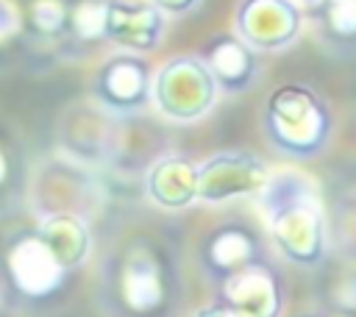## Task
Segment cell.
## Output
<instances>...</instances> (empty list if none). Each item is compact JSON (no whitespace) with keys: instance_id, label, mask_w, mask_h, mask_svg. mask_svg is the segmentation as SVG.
Instances as JSON below:
<instances>
[{"instance_id":"obj_1","label":"cell","mask_w":356,"mask_h":317,"mask_svg":"<svg viewBox=\"0 0 356 317\" xmlns=\"http://www.w3.org/2000/svg\"><path fill=\"white\" fill-rule=\"evenodd\" d=\"M97 303L106 317H172L181 303L172 253L150 234L120 239L100 261Z\"/></svg>"},{"instance_id":"obj_2","label":"cell","mask_w":356,"mask_h":317,"mask_svg":"<svg viewBox=\"0 0 356 317\" xmlns=\"http://www.w3.org/2000/svg\"><path fill=\"white\" fill-rule=\"evenodd\" d=\"M267 236L281 259L314 270L328 256V225L317 184L298 170H278L259 192Z\"/></svg>"},{"instance_id":"obj_3","label":"cell","mask_w":356,"mask_h":317,"mask_svg":"<svg viewBox=\"0 0 356 317\" xmlns=\"http://www.w3.org/2000/svg\"><path fill=\"white\" fill-rule=\"evenodd\" d=\"M261 131L278 156L292 161H314L334 139V111L314 86L289 81L267 95L261 108Z\"/></svg>"},{"instance_id":"obj_4","label":"cell","mask_w":356,"mask_h":317,"mask_svg":"<svg viewBox=\"0 0 356 317\" xmlns=\"http://www.w3.org/2000/svg\"><path fill=\"white\" fill-rule=\"evenodd\" d=\"M220 89L197 53H178L153 72V106L175 125H195L211 114Z\"/></svg>"},{"instance_id":"obj_5","label":"cell","mask_w":356,"mask_h":317,"mask_svg":"<svg viewBox=\"0 0 356 317\" xmlns=\"http://www.w3.org/2000/svg\"><path fill=\"white\" fill-rule=\"evenodd\" d=\"M100 200H103V189H100L97 178L92 175V170L67 156L44 161L39 167V172L33 175L31 206H33L36 217L58 214V211L92 217L97 211Z\"/></svg>"},{"instance_id":"obj_6","label":"cell","mask_w":356,"mask_h":317,"mask_svg":"<svg viewBox=\"0 0 356 317\" xmlns=\"http://www.w3.org/2000/svg\"><path fill=\"white\" fill-rule=\"evenodd\" d=\"M92 103L111 117H142L153 106V67L136 53H111L92 78Z\"/></svg>"},{"instance_id":"obj_7","label":"cell","mask_w":356,"mask_h":317,"mask_svg":"<svg viewBox=\"0 0 356 317\" xmlns=\"http://www.w3.org/2000/svg\"><path fill=\"white\" fill-rule=\"evenodd\" d=\"M303 25V8L295 0H239L231 33L259 56H275L300 39Z\"/></svg>"},{"instance_id":"obj_8","label":"cell","mask_w":356,"mask_h":317,"mask_svg":"<svg viewBox=\"0 0 356 317\" xmlns=\"http://www.w3.org/2000/svg\"><path fill=\"white\" fill-rule=\"evenodd\" d=\"M273 170L250 150H217L197 170V203L222 206L242 197H259Z\"/></svg>"},{"instance_id":"obj_9","label":"cell","mask_w":356,"mask_h":317,"mask_svg":"<svg viewBox=\"0 0 356 317\" xmlns=\"http://www.w3.org/2000/svg\"><path fill=\"white\" fill-rule=\"evenodd\" d=\"M264 259H267V247H264L261 236L248 222H239V220H225V222L214 225L197 247L200 273L214 286H220L231 275H236L245 267L259 264Z\"/></svg>"},{"instance_id":"obj_10","label":"cell","mask_w":356,"mask_h":317,"mask_svg":"<svg viewBox=\"0 0 356 317\" xmlns=\"http://www.w3.org/2000/svg\"><path fill=\"white\" fill-rule=\"evenodd\" d=\"M167 33V17L147 0H103L100 42L120 47L122 53L147 56Z\"/></svg>"},{"instance_id":"obj_11","label":"cell","mask_w":356,"mask_h":317,"mask_svg":"<svg viewBox=\"0 0 356 317\" xmlns=\"http://www.w3.org/2000/svg\"><path fill=\"white\" fill-rule=\"evenodd\" d=\"M239 317H281L286 306V286L278 267L264 259L245 267L217 286V298Z\"/></svg>"},{"instance_id":"obj_12","label":"cell","mask_w":356,"mask_h":317,"mask_svg":"<svg viewBox=\"0 0 356 317\" xmlns=\"http://www.w3.org/2000/svg\"><path fill=\"white\" fill-rule=\"evenodd\" d=\"M6 270L11 284L17 286L19 295L25 298H50L53 292H58L67 281V270L56 261V256L50 253V247L39 239L36 231H25L17 234L8 242L6 250Z\"/></svg>"},{"instance_id":"obj_13","label":"cell","mask_w":356,"mask_h":317,"mask_svg":"<svg viewBox=\"0 0 356 317\" xmlns=\"http://www.w3.org/2000/svg\"><path fill=\"white\" fill-rule=\"evenodd\" d=\"M197 170L189 153L164 150L145 170V195L161 211H184L197 203Z\"/></svg>"},{"instance_id":"obj_14","label":"cell","mask_w":356,"mask_h":317,"mask_svg":"<svg viewBox=\"0 0 356 317\" xmlns=\"http://www.w3.org/2000/svg\"><path fill=\"white\" fill-rule=\"evenodd\" d=\"M197 56L206 64V70L211 72L220 95H228V97L245 95L261 78V58H259V53L250 50L234 33L211 36L197 50Z\"/></svg>"},{"instance_id":"obj_15","label":"cell","mask_w":356,"mask_h":317,"mask_svg":"<svg viewBox=\"0 0 356 317\" xmlns=\"http://www.w3.org/2000/svg\"><path fill=\"white\" fill-rule=\"evenodd\" d=\"M303 19L314 42L334 58L356 56V3L350 0H303Z\"/></svg>"},{"instance_id":"obj_16","label":"cell","mask_w":356,"mask_h":317,"mask_svg":"<svg viewBox=\"0 0 356 317\" xmlns=\"http://www.w3.org/2000/svg\"><path fill=\"white\" fill-rule=\"evenodd\" d=\"M33 231L39 234V239L50 247V253L56 256V261L67 273H75V270H81L86 264V259L92 253V225H89V217L70 214V211L44 214V217H39Z\"/></svg>"},{"instance_id":"obj_17","label":"cell","mask_w":356,"mask_h":317,"mask_svg":"<svg viewBox=\"0 0 356 317\" xmlns=\"http://www.w3.org/2000/svg\"><path fill=\"white\" fill-rule=\"evenodd\" d=\"M67 17H70V0H33L28 6L25 22L39 36L64 42L67 39Z\"/></svg>"},{"instance_id":"obj_18","label":"cell","mask_w":356,"mask_h":317,"mask_svg":"<svg viewBox=\"0 0 356 317\" xmlns=\"http://www.w3.org/2000/svg\"><path fill=\"white\" fill-rule=\"evenodd\" d=\"M25 28V14L14 0H0V44L17 39Z\"/></svg>"},{"instance_id":"obj_19","label":"cell","mask_w":356,"mask_h":317,"mask_svg":"<svg viewBox=\"0 0 356 317\" xmlns=\"http://www.w3.org/2000/svg\"><path fill=\"white\" fill-rule=\"evenodd\" d=\"M150 6H156L164 17H186L192 14L203 0H147Z\"/></svg>"},{"instance_id":"obj_20","label":"cell","mask_w":356,"mask_h":317,"mask_svg":"<svg viewBox=\"0 0 356 317\" xmlns=\"http://www.w3.org/2000/svg\"><path fill=\"white\" fill-rule=\"evenodd\" d=\"M192 317H239V314H236V311H231L225 303H220V300H211L209 306L197 309Z\"/></svg>"},{"instance_id":"obj_21","label":"cell","mask_w":356,"mask_h":317,"mask_svg":"<svg viewBox=\"0 0 356 317\" xmlns=\"http://www.w3.org/2000/svg\"><path fill=\"white\" fill-rule=\"evenodd\" d=\"M6 175H8V161H6V156H3V150H0V184L6 181Z\"/></svg>"},{"instance_id":"obj_22","label":"cell","mask_w":356,"mask_h":317,"mask_svg":"<svg viewBox=\"0 0 356 317\" xmlns=\"http://www.w3.org/2000/svg\"><path fill=\"white\" fill-rule=\"evenodd\" d=\"M298 317H328V314H320V311H306V314H298Z\"/></svg>"},{"instance_id":"obj_23","label":"cell","mask_w":356,"mask_h":317,"mask_svg":"<svg viewBox=\"0 0 356 317\" xmlns=\"http://www.w3.org/2000/svg\"><path fill=\"white\" fill-rule=\"evenodd\" d=\"M0 306H3V292H0Z\"/></svg>"},{"instance_id":"obj_24","label":"cell","mask_w":356,"mask_h":317,"mask_svg":"<svg viewBox=\"0 0 356 317\" xmlns=\"http://www.w3.org/2000/svg\"><path fill=\"white\" fill-rule=\"evenodd\" d=\"M295 3H303V0H295Z\"/></svg>"},{"instance_id":"obj_25","label":"cell","mask_w":356,"mask_h":317,"mask_svg":"<svg viewBox=\"0 0 356 317\" xmlns=\"http://www.w3.org/2000/svg\"><path fill=\"white\" fill-rule=\"evenodd\" d=\"M350 3H356V0H350Z\"/></svg>"}]
</instances>
